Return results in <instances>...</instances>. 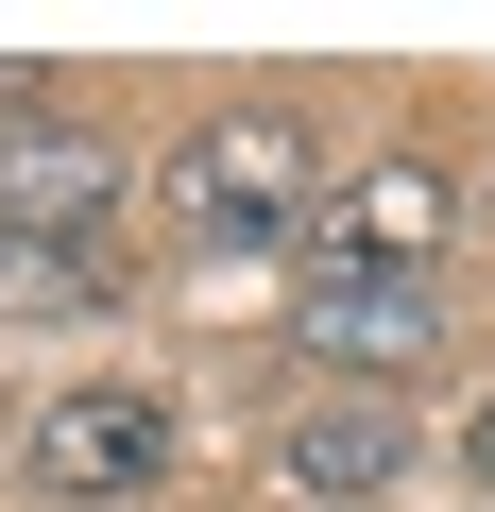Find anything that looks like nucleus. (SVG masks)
I'll return each instance as SVG.
<instances>
[{
  "mask_svg": "<svg viewBox=\"0 0 495 512\" xmlns=\"http://www.w3.org/2000/svg\"><path fill=\"white\" fill-rule=\"evenodd\" d=\"M461 478H478V495H495V393H478V427H461Z\"/></svg>",
  "mask_w": 495,
  "mask_h": 512,
  "instance_id": "1a4fd4ad",
  "label": "nucleus"
},
{
  "mask_svg": "<svg viewBox=\"0 0 495 512\" xmlns=\"http://www.w3.org/2000/svg\"><path fill=\"white\" fill-rule=\"evenodd\" d=\"M444 239H461V188H444L427 154H393V171H342V188H325L308 274H427Z\"/></svg>",
  "mask_w": 495,
  "mask_h": 512,
  "instance_id": "20e7f679",
  "label": "nucleus"
},
{
  "mask_svg": "<svg viewBox=\"0 0 495 512\" xmlns=\"http://www.w3.org/2000/svg\"><path fill=\"white\" fill-rule=\"evenodd\" d=\"M291 359H325L342 393H410L444 359V291L427 274H308L291 291Z\"/></svg>",
  "mask_w": 495,
  "mask_h": 512,
  "instance_id": "7ed1b4c3",
  "label": "nucleus"
},
{
  "mask_svg": "<svg viewBox=\"0 0 495 512\" xmlns=\"http://www.w3.org/2000/svg\"><path fill=\"white\" fill-rule=\"evenodd\" d=\"M0 444H18V410H0Z\"/></svg>",
  "mask_w": 495,
  "mask_h": 512,
  "instance_id": "9d476101",
  "label": "nucleus"
},
{
  "mask_svg": "<svg viewBox=\"0 0 495 512\" xmlns=\"http://www.w3.org/2000/svg\"><path fill=\"white\" fill-rule=\"evenodd\" d=\"M274 478H291V495H393V478H410V410H393V393H325V410L274 427Z\"/></svg>",
  "mask_w": 495,
  "mask_h": 512,
  "instance_id": "39448f33",
  "label": "nucleus"
},
{
  "mask_svg": "<svg viewBox=\"0 0 495 512\" xmlns=\"http://www.w3.org/2000/svg\"><path fill=\"white\" fill-rule=\"evenodd\" d=\"M171 205H188V239H222V256H291V239L325 222V137H308L291 103H239V120H205V137L171 154Z\"/></svg>",
  "mask_w": 495,
  "mask_h": 512,
  "instance_id": "f257e3e1",
  "label": "nucleus"
},
{
  "mask_svg": "<svg viewBox=\"0 0 495 512\" xmlns=\"http://www.w3.org/2000/svg\"><path fill=\"white\" fill-rule=\"evenodd\" d=\"M103 205H120V154L86 120H35L18 154H0V222L18 239H103Z\"/></svg>",
  "mask_w": 495,
  "mask_h": 512,
  "instance_id": "423d86ee",
  "label": "nucleus"
},
{
  "mask_svg": "<svg viewBox=\"0 0 495 512\" xmlns=\"http://www.w3.org/2000/svg\"><path fill=\"white\" fill-rule=\"evenodd\" d=\"M0 308H120V239H18L0 222Z\"/></svg>",
  "mask_w": 495,
  "mask_h": 512,
  "instance_id": "0eeeda50",
  "label": "nucleus"
},
{
  "mask_svg": "<svg viewBox=\"0 0 495 512\" xmlns=\"http://www.w3.org/2000/svg\"><path fill=\"white\" fill-rule=\"evenodd\" d=\"M171 393L154 376H86V393H52L35 427H18V461H35V495H69V512H120V495H154L171 478Z\"/></svg>",
  "mask_w": 495,
  "mask_h": 512,
  "instance_id": "f03ea898",
  "label": "nucleus"
},
{
  "mask_svg": "<svg viewBox=\"0 0 495 512\" xmlns=\"http://www.w3.org/2000/svg\"><path fill=\"white\" fill-rule=\"evenodd\" d=\"M35 120H52V86H35V69H0V154H18Z\"/></svg>",
  "mask_w": 495,
  "mask_h": 512,
  "instance_id": "6e6552de",
  "label": "nucleus"
}]
</instances>
